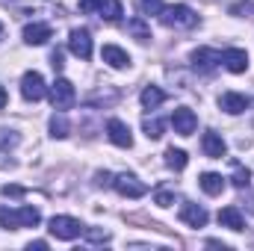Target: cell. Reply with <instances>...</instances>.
Segmentation results:
<instances>
[{
    "instance_id": "obj_1",
    "label": "cell",
    "mask_w": 254,
    "mask_h": 251,
    "mask_svg": "<svg viewBox=\"0 0 254 251\" xmlns=\"http://www.w3.org/2000/svg\"><path fill=\"white\" fill-rule=\"evenodd\" d=\"M39 222H42L39 207H21V210H6V207H0V228H6V231L36 228Z\"/></svg>"
},
{
    "instance_id": "obj_2",
    "label": "cell",
    "mask_w": 254,
    "mask_h": 251,
    "mask_svg": "<svg viewBox=\"0 0 254 251\" xmlns=\"http://www.w3.org/2000/svg\"><path fill=\"white\" fill-rule=\"evenodd\" d=\"M157 18H160L166 27H181V30H192V27L198 24V15L192 12L190 6H184V3H178V6H163Z\"/></svg>"
},
{
    "instance_id": "obj_3",
    "label": "cell",
    "mask_w": 254,
    "mask_h": 251,
    "mask_svg": "<svg viewBox=\"0 0 254 251\" xmlns=\"http://www.w3.org/2000/svg\"><path fill=\"white\" fill-rule=\"evenodd\" d=\"M48 231H51L57 240H77V237L86 234V228H83L80 219H74V216H54L51 225H48Z\"/></svg>"
},
{
    "instance_id": "obj_4",
    "label": "cell",
    "mask_w": 254,
    "mask_h": 251,
    "mask_svg": "<svg viewBox=\"0 0 254 251\" xmlns=\"http://www.w3.org/2000/svg\"><path fill=\"white\" fill-rule=\"evenodd\" d=\"M74 101H77V92H74V83L71 80H65L60 77L54 86H51V104H54V110H71L74 107Z\"/></svg>"
},
{
    "instance_id": "obj_5",
    "label": "cell",
    "mask_w": 254,
    "mask_h": 251,
    "mask_svg": "<svg viewBox=\"0 0 254 251\" xmlns=\"http://www.w3.org/2000/svg\"><path fill=\"white\" fill-rule=\"evenodd\" d=\"M68 51L77 57V60H92V33L86 27H74L71 36H68Z\"/></svg>"
},
{
    "instance_id": "obj_6",
    "label": "cell",
    "mask_w": 254,
    "mask_h": 251,
    "mask_svg": "<svg viewBox=\"0 0 254 251\" xmlns=\"http://www.w3.org/2000/svg\"><path fill=\"white\" fill-rule=\"evenodd\" d=\"M21 95H24V101H30V104L42 101V98L48 95V89H45V77H42L39 71H27V74L21 77Z\"/></svg>"
},
{
    "instance_id": "obj_7",
    "label": "cell",
    "mask_w": 254,
    "mask_h": 251,
    "mask_svg": "<svg viewBox=\"0 0 254 251\" xmlns=\"http://www.w3.org/2000/svg\"><path fill=\"white\" fill-rule=\"evenodd\" d=\"M219 65H222V54H219V51H213V48H198V51H192V68H195L198 74H213Z\"/></svg>"
},
{
    "instance_id": "obj_8",
    "label": "cell",
    "mask_w": 254,
    "mask_h": 251,
    "mask_svg": "<svg viewBox=\"0 0 254 251\" xmlns=\"http://www.w3.org/2000/svg\"><path fill=\"white\" fill-rule=\"evenodd\" d=\"M113 187L119 195H125V198H142L148 187L139 181V178H133V175H113Z\"/></svg>"
},
{
    "instance_id": "obj_9",
    "label": "cell",
    "mask_w": 254,
    "mask_h": 251,
    "mask_svg": "<svg viewBox=\"0 0 254 251\" xmlns=\"http://www.w3.org/2000/svg\"><path fill=\"white\" fill-rule=\"evenodd\" d=\"M172 127H175V133H181V136H192L195 127H198V116L192 113L190 107H178V110L172 113Z\"/></svg>"
},
{
    "instance_id": "obj_10",
    "label": "cell",
    "mask_w": 254,
    "mask_h": 251,
    "mask_svg": "<svg viewBox=\"0 0 254 251\" xmlns=\"http://www.w3.org/2000/svg\"><path fill=\"white\" fill-rule=\"evenodd\" d=\"M107 136H110V142L119 145V148H130V145H133V133H130V127H127L122 119H110V122H107Z\"/></svg>"
},
{
    "instance_id": "obj_11",
    "label": "cell",
    "mask_w": 254,
    "mask_h": 251,
    "mask_svg": "<svg viewBox=\"0 0 254 251\" xmlns=\"http://www.w3.org/2000/svg\"><path fill=\"white\" fill-rule=\"evenodd\" d=\"M201 151H204V157H210V160H222L225 151H228V145H225V139H222L216 130H207L204 139H201Z\"/></svg>"
},
{
    "instance_id": "obj_12",
    "label": "cell",
    "mask_w": 254,
    "mask_h": 251,
    "mask_svg": "<svg viewBox=\"0 0 254 251\" xmlns=\"http://www.w3.org/2000/svg\"><path fill=\"white\" fill-rule=\"evenodd\" d=\"M222 63L231 74H243V71H249V54L243 48H228L222 54Z\"/></svg>"
},
{
    "instance_id": "obj_13",
    "label": "cell",
    "mask_w": 254,
    "mask_h": 251,
    "mask_svg": "<svg viewBox=\"0 0 254 251\" xmlns=\"http://www.w3.org/2000/svg\"><path fill=\"white\" fill-rule=\"evenodd\" d=\"M219 107H222L225 113H231V116H240V113H246V110L252 107V101H249L246 95H240V92H225V95L219 98Z\"/></svg>"
},
{
    "instance_id": "obj_14",
    "label": "cell",
    "mask_w": 254,
    "mask_h": 251,
    "mask_svg": "<svg viewBox=\"0 0 254 251\" xmlns=\"http://www.w3.org/2000/svg\"><path fill=\"white\" fill-rule=\"evenodd\" d=\"M207 210L204 207H198V204H192V201H187L184 207H181V222L184 225H190V228H204L207 225Z\"/></svg>"
},
{
    "instance_id": "obj_15",
    "label": "cell",
    "mask_w": 254,
    "mask_h": 251,
    "mask_svg": "<svg viewBox=\"0 0 254 251\" xmlns=\"http://www.w3.org/2000/svg\"><path fill=\"white\" fill-rule=\"evenodd\" d=\"M51 36H54V27L51 24H27L24 27V42L27 45H45Z\"/></svg>"
},
{
    "instance_id": "obj_16",
    "label": "cell",
    "mask_w": 254,
    "mask_h": 251,
    "mask_svg": "<svg viewBox=\"0 0 254 251\" xmlns=\"http://www.w3.org/2000/svg\"><path fill=\"white\" fill-rule=\"evenodd\" d=\"M219 225L222 228H231V231H246V219H243L240 207H234V204L219 210Z\"/></svg>"
},
{
    "instance_id": "obj_17",
    "label": "cell",
    "mask_w": 254,
    "mask_h": 251,
    "mask_svg": "<svg viewBox=\"0 0 254 251\" xmlns=\"http://www.w3.org/2000/svg\"><path fill=\"white\" fill-rule=\"evenodd\" d=\"M101 60L110 65V68H127V65H130L127 51H122L119 45H104V51H101Z\"/></svg>"
},
{
    "instance_id": "obj_18",
    "label": "cell",
    "mask_w": 254,
    "mask_h": 251,
    "mask_svg": "<svg viewBox=\"0 0 254 251\" xmlns=\"http://www.w3.org/2000/svg\"><path fill=\"white\" fill-rule=\"evenodd\" d=\"M198 184H201V189H204L207 195H222V192H225V178L216 175V172H204Z\"/></svg>"
},
{
    "instance_id": "obj_19",
    "label": "cell",
    "mask_w": 254,
    "mask_h": 251,
    "mask_svg": "<svg viewBox=\"0 0 254 251\" xmlns=\"http://www.w3.org/2000/svg\"><path fill=\"white\" fill-rule=\"evenodd\" d=\"M163 101H166V92H163L160 86H145V89H142V107H145V110H157Z\"/></svg>"
},
{
    "instance_id": "obj_20",
    "label": "cell",
    "mask_w": 254,
    "mask_h": 251,
    "mask_svg": "<svg viewBox=\"0 0 254 251\" xmlns=\"http://www.w3.org/2000/svg\"><path fill=\"white\" fill-rule=\"evenodd\" d=\"M127 33H130V36H136L139 42H148V39H151V27L145 24V18H142V15H136V18H130V21H127Z\"/></svg>"
},
{
    "instance_id": "obj_21",
    "label": "cell",
    "mask_w": 254,
    "mask_h": 251,
    "mask_svg": "<svg viewBox=\"0 0 254 251\" xmlns=\"http://www.w3.org/2000/svg\"><path fill=\"white\" fill-rule=\"evenodd\" d=\"M98 15L104 18V21H110V24H116L122 15H125V9H122V3L119 0H104V6L98 9Z\"/></svg>"
},
{
    "instance_id": "obj_22",
    "label": "cell",
    "mask_w": 254,
    "mask_h": 251,
    "mask_svg": "<svg viewBox=\"0 0 254 251\" xmlns=\"http://www.w3.org/2000/svg\"><path fill=\"white\" fill-rule=\"evenodd\" d=\"M166 163H169V169L184 172L187 163H190V157H187V151H181V148H169V151H166Z\"/></svg>"
},
{
    "instance_id": "obj_23",
    "label": "cell",
    "mask_w": 254,
    "mask_h": 251,
    "mask_svg": "<svg viewBox=\"0 0 254 251\" xmlns=\"http://www.w3.org/2000/svg\"><path fill=\"white\" fill-rule=\"evenodd\" d=\"M142 130H145L148 139H160V136L166 133V122H163V119H145V122H142Z\"/></svg>"
},
{
    "instance_id": "obj_24",
    "label": "cell",
    "mask_w": 254,
    "mask_h": 251,
    "mask_svg": "<svg viewBox=\"0 0 254 251\" xmlns=\"http://www.w3.org/2000/svg\"><path fill=\"white\" fill-rule=\"evenodd\" d=\"M68 130H71L68 119H65L63 113H57V116L51 119V136H54V139H65V136H68Z\"/></svg>"
},
{
    "instance_id": "obj_25",
    "label": "cell",
    "mask_w": 254,
    "mask_h": 251,
    "mask_svg": "<svg viewBox=\"0 0 254 251\" xmlns=\"http://www.w3.org/2000/svg\"><path fill=\"white\" fill-rule=\"evenodd\" d=\"M234 187L237 189L252 187V169H243V166L237 163V169H234Z\"/></svg>"
},
{
    "instance_id": "obj_26",
    "label": "cell",
    "mask_w": 254,
    "mask_h": 251,
    "mask_svg": "<svg viewBox=\"0 0 254 251\" xmlns=\"http://www.w3.org/2000/svg\"><path fill=\"white\" fill-rule=\"evenodd\" d=\"M231 15H237V18H249V15H254V3H234L231 6Z\"/></svg>"
},
{
    "instance_id": "obj_27",
    "label": "cell",
    "mask_w": 254,
    "mask_h": 251,
    "mask_svg": "<svg viewBox=\"0 0 254 251\" xmlns=\"http://www.w3.org/2000/svg\"><path fill=\"white\" fill-rule=\"evenodd\" d=\"M15 145H18V133H12V130H0V151L15 148Z\"/></svg>"
},
{
    "instance_id": "obj_28",
    "label": "cell",
    "mask_w": 254,
    "mask_h": 251,
    "mask_svg": "<svg viewBox=\"0 0 254 251\" xmlns=\"http://www.w3.org/2000/svg\"><path fill=\"white\" fill-rule=\"evenodd\" d=\"M154 201H157L160 207H172V204H175V192H169V189H160V192L154 195Z\"/></svg>"
},
{
    "instance_id": "obj_29",
    "label": "cell",
    "mask_w": 254,
    "mask_h": 251,
    "mask_svg": "<svg viewBox=\"0 0 254 251\" xmlns=\"http://www.w3.org/2000/svg\"><path fill=\"white\" fill-rule=\"evenodd\" d=\"M139 6H142V12H145V15H160V9H163V3H160V0H142Z\"/></svg>"
},
{
    "instance_id": "obj_30",
    "label": "cell",
    "mask_w": 254,
    "mask_h": 251,
    "mask_svg": "<svg viewBox=\"0 0 254 251\" xmlns=\"http://www.w3.org/2000/svg\"><path fill=\"white\" fill-rule=\"evenodd\" d=\"M86 237H89L92 243H107V240H110L107 231H95V228H86Z\"/></svg>"
},
{
    "instance_id": "obj_31",
    "label": "cell",
    "mask_w": 254,
    "mask_h": 251,
    "mask_svg": "<svg viewBox=\"0 0 254 251\" xmlns=\"http://www.w3.org/2000/svg\"><path fill=\"white\" fill-rule=\"evenodd\" d=\"M101 6H104V0H80V12H86V15L89 12H98Z\"/></svg>"
},
{
    "instance_id": "obj_32",
    "label": "cell",
    "mask_w": 254,
    "mask_h": 251,
    "mask_svg": "<svg viewBox=\"0 0 254 251\" xmlns=\"http://www.w3.org/2000/svg\"><path fill=\"white\" fill-rule=\"evenodd\" d=\"M95 184H98V187H113V175H110V172H98V175H95Z\"/></svg>"
},
{
    "instance_id": "obj_33",
    "label": "cell",
    "mask_w": 254,
    "mask_h": 251,
    "mask_svg": "<svg viewBox=\"0 0 254 251\" xmlns=\"http://www.w3.org/2000/svg\"><path fill=\"white\" fill-rule=\"evenodd\" d=\"M51 65H54V71H63V51H60V48H57V51H54V54H51Z\"/></svg>"
},
{
    "instance_id": "obj_34",
    "label": "cell",
    "mask_w": 254,
    "mask_h": 251,
    "mask_svg": "<svg viewBox=\"0 0 254 251\" xmlns=\"http://www.w3.org/2000/svg\"><path fill=\"white\" fill-rule=\"evenodd\" d=\"M3 195H12V198H18V195H24V189H21V187H3Z\"/></svg>"
},
{
    "instance_id": "obj_35",
    "label": "cell",
    "mask_w": 254,
    "mask_h": 251,
    "mask_svg": "<svg viewBox=\"0 0 254 251\" xmlns=\"http://www.w3.org/2000/svg\"><path fill=\"white\" fill-rule=\"evenodd\" d=\"M6 104H9V95H6V89H3V86H0V110H3V107H6Z\"/></svg>"
},
{
    "instance_id": "obj_36",
    "label": "cell",
    "mask_w": 254,
    "mask_h": 251,
    "mask_svg": "<svg viewBox=\"0 0 254 251\" xmlns=\"http://www.w3.org/2000/svg\"><path fill=\"white\" fill-rule=\"evenodd\" d=\"M30 249H48V243L45 240H36V243H30Z\"/></svg>"
},
{
    "instance_id": "obj_37",
    "label": "cell",
    "mask_w": 254,
    "mask_h": 251,
    "mask_svg": "<svg viewBox=\"0 0 254 251\" xmlns=\"http://www.w3.org/2000/svg\"><path fill=\"white\" fill-rule=\"evenodd\" d=\"M3 36H6V27H3V24H0V39H3Z\"/></svg>"
}]
</instances>
